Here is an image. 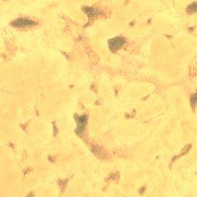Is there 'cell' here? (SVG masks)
<instances>
[{
  "label": "cell",
  "instance_id": "cell-1",
  "mask_svg": "<svg viewBox=\"0 0 197 197\" xmlns=\"http://www.w3.org/2000/svg\"><path fill=\"white\" fill-rule=\"evenodd\" d=\"M35 22L29 19H26V18H19V19H17L12 23V26L18 28L30 27V26H35Z\"/></svg>",
  "mask_w": 197,
  "mask_h": 197
},
{
  "label": "cell",
  "instance_id": "cell-2",
  "mask_svg": "<svg viewBox=\"0 0 197 197\" xmlns=\"http://www.w3.org/2000/svg\"><path fill=\"white\" fill-rule=\"evenodd\" d=\"M125 38L122 37H115L109 41V47L112 51H115L120 49L125 44Z\"/></svg>",
  "mask_w": 197,
  "mask_h": 197
},
{
  "label": "cell",
  "instance_id": "cell-3",
  "mask_svg": "<svg viewBox=\"0 0 197 197\" xmlns=\"http://www.w3.org/2000/svg\"><path fill=\"white\" fill-rule=\"evenodd\" d=\"M77 122V128L75 130V133L78 135L81 136L83 134L84 130H85V126L87 122V116L85 115H80L76 118Z\"/></svg>",
  "mask_w": 197,
  "mask_h": 197
},
{
  "label": "cell",
  "instance_id": "cell-4",
  "mask_svg": "<svg viewBox=\"0 0 197 197\" xmlns=\"http://www.w3.org/2000/svg\"><path fill=\"white\" fill-rule=\"evenodd\" d=\"M196 7H197L196 6V2H194L193 3L189 5L187 11L189 12V13H195V12L196 11Z\"/></svg>",
  "mask_w": 197,
  "mask_h": 197
},
{
  "label": "cell",
  "instance_id": "cell-5",
  "mask_svg": "<svg viewBox=\"0 0 197 197\" xmlns=\"http://www.w3.org/2000/svg\"><path fill=\"white\" fill-rule=\"evenodd\" d=\"M85 12L86 13L87 15H89V16H93L96 14V11H95L93 8H89V7L85 9Z\"/></svg>",
  "mask_w": 197,
  "mask_h": 197
},
{
  "label": "cell",
  "instance_id": "cell-6",
  "mask_svg": "<svg viewBox=\"0 0 197 197\" xmlns=\"http://www.w3.org/2000/svg\"><path fill=\"white\" fill-rule=\"evenodd\" d=\"M191 104L192 106H195V103H196V94H193L192 96H191Z\"/></svg>",
  "mask_w": 197,
  "mask_h": 197
}]
</instances>
